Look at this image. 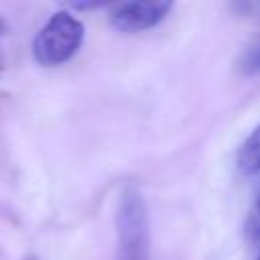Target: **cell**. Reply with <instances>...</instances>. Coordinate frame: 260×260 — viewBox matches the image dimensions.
<instances>
[{
  "mask_svg": "<svg viewBox=\"0 0 260 260\" xmlns=\"http://www.w3.org/2000/svg\"><path fill=\"white\" fill-rule=\"evenodd\" d=\"M4 32H6V22H4V18L0 16V37H4Z\"/></svg>",
  "mask_w": 260,
  "mask_h": 260,
  "instance_id": "8",
  "label": "cell"
},
{
  "mask_svg": "<svg viewBox=\"0 0 260 260\" xmlns=\"http://www.w3.org/2000/svg\"><path fill=\"white\" fill-rule=\"evenodd\" d=\"M258 260H260V258H258Z\"/></svg>",
  "mask_w": 260,
  "mask_h": 260,
  "instance_id": "10",
  "label": "cell"
},
{
  "mask_svg": "<svg viewBox=\"0 0 260 260\" xmlns=\"http://www.w3.org/2000/svg\"><path fill=\"white\" fill-rule=\"evenodd\" d=\"M242 75H258L260 73V37L242 53L240 63H238Z\"/></svg>",
  "mask_w": 260,
  "mask_h": 260,
  "instance_id": "5",
  "label": "cell"
},
{
  "mask_svg": "<svg viewBox=\"0 0 260 260\" xmlns=\"http://www.w3.org/2000/svg\"><path fill=\"white\" fill-rule=\"evenodd\" d=\"M171 10H173V2L169 0L122 2L112 8L110 24L120 32H140L160 24Z\"/></svg>",
  "mask_w": 260,
  "mask_h": 260,
  "instance_id": "3",
  "label": "cell"
},
{
  "mask_svg": "<svg viewBox=\"0 0 260 260\" xmlns=\"http://www.w3.org/2000/svg\"><path fill=\"white\" fill-rule=\"evenodd\" d=\"M148 215L138 189L126 187L116 209V260H146Z\"/></svg>",
  "mask_w": 260,
  "mask_h": 260,
  "instance_id": "2",
  "label": "cell"
},
{
  "mask_svg": "<svg viewBox=\"0 0 260 260\" xmlns=\"http://www.w3.org/2000/svg\"><path fill=\"white\" fill-rule=\"evenodd\" d=\"M73 8H79V10H93V8H102L106 6V2H75L71 4Z\"/></svg>",
  "mask_w": 260,
  "mask_h": 260,
  "instance_id": "7",
  "label": "cell"
},
{
  "mask_svg": "<svg viewBox=\"0 0 260 260\" xmlns=\"http://www.w3.org/2000/svg\"><path fill=\"white\" fill-rule=\"evenodd\" d=\"M236 165L242 175L260 173V124L240 144L238 154H236Z\"/></svg>",
  "mask_w": 260,
  "mask_h": 260,
  "instance_id": "4",
  "label": "cell"
},
{
  "mask_svg": "<svg viewBox=\"0 0 260 260\" xmlns=\"http://www.w3.org/2000/svg\"><path fill=\"white\" fill-rule=\"evenodd\" d=\"M246 234H248L250 240L260 242V197L256 199L254 207H252L250 213H248V219H246Z\"/></svg>",
  "mask_w": 260,
  "mask_h": 260,
  "instance_id": "6",
  "label": "cell"
},
{
  "mask_svg": "<svg viewBox=\"0 0 260 260\" xmlns=\"http://www.w3.org/2000/svg\"><path fill=\"white\" fill-rule=\"evenodd\" d=\"M83 37L85 28L81 20L67 10H57L37 30L32 39V57L43 67H59L77 55Z\"/></svg>",
  "mask_w": 260,
  "mask_h": 260,
  "instance_id": "1",
  "label": "cell"
},
{
  "mask_svg": "<svg viewBox=\"0 0 260 260\" xmlns=\"http://www.w3.org/2000/svg\"><path fill=\"white\" fill-rule=\"evenodd\" d=\"M24 260H35V258H24Z\"/></svg>",
  "mask_w": 260,
  "mask_h": 260,
  "instance_id": "9",
  "label": "cell"
}]
</instances>
